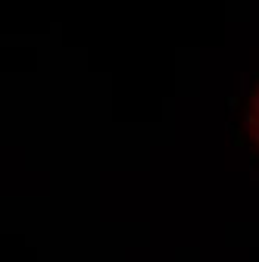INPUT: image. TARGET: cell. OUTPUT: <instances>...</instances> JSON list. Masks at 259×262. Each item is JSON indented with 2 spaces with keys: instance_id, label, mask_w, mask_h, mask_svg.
<instances>
[{
  "instance_id": "6da1fadb",
  "label": "cell",
  "mask_w": 259,
  "mask_h": 262,
  "mask_svg": "<svg viewBox=\"0 0 259 262\" xmlns=\"http://www.w3.org/2000/svg\"><path fill=\"white\" fill-rule=\"evenodd\" d=\"M244 141L253 150V159H259V81L250 88L244 100Z\"/></svg>"
}]
</instances>
